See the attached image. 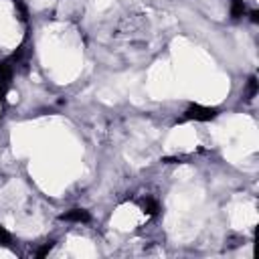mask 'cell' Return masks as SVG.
<instances>
[{
	"label": "cell",
	"instance_id": "obj_1",
	"mask_svg": "<svg viewBox=\"0 0 259 259\" xmlns=\"http://www.w3.org/2000/svg\"><path fill=\"white\" fill-rule=\"evenodd\" d=\"M187 118H193V120H213V118H215V109L193 105L189 112H187Z\"/></svg>",
	"mask_w": 259,
	"mask_h": 259
},
{
	"label": "cell",
	"instance_id": "obj_2",
	"mask_svg": "<svg viewBox=\"0 0 259 259\" xmlns=\"http://www.w3.org/2000/svg\"><path fill=\"white\" fill-rule=\"evenodd\" d=\"M63 219L65 221H73V223H87V221H89V213L81 211V209H73V211L65 213Z\"/></svg>",
	"mask_w": 259,
	"mask_h": 259
},
{
	"label": "cell",
	"instance_id": "obj_3",
	"mask_svg": "<svg viewBox=\"0 0 259 259\" xmlns=\"http://www.w3.org/2000/svg\"><path fill=\"white\" fill-rule=\"evenodd\" d=\"M8 241H10V235H8V233H6L2 227H0V243H4V245H6Z\"/></svg>",
	"mask_w": 259,
	"mask_h": 259
}]
</instances>
